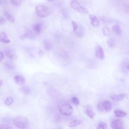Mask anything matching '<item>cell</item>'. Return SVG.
Here are the masks:
<instances>
[{
  "label": "cell",
  "mask_w": 129,
  "mask_h": 129,
  "mask_svg": "<svg viewBox=\"0 0 129 129\" xmlns=\"http://www.w3.org/2000/svg\"><path fill=\"white\" fill-rule=\"evenodd\" d=\"M35 13L39 17L45 18L49 15L50 11L45 5H38L35 8Z\"/></svg>",
  "instance_id": "cell-1"
},
{
  "label": "cell",
  "mask_w": 129,
  "mask_h": 129,
  "mask_svg": "<svg viewBox=\"0 0 129 129\" xmlns=\"http://www.w3.org/2000/svg\"><path fill=\"white\" fill-rule=\"evenodd\" d=\"M58 109L60 113L64 116L70 115L73 112V106L68 103H63L60 104Z\"/></svg>",
  "instance_id": "cell-2"
},
{
  "label": "cell",
  "mask_w": 129,
  "mask_h": 129,
  "mask_svg": "<svg viewBox=\"0 0 129 129\" xmlns=\"http://www.w3.org/2000/svg\"><path fill=\"white\" fill-rule=\"evenodd\" d=\"M13 123L19 128H25L28 125V121L25 117H18L14 119Z\"/></svg>",
  "instance_id": "cell-3"
},
{
  "label": "cell",
  "mask_w": 129,
  "mask_h": 129,
  "mask_svg": "<svg viewBox=\"0 0 129 129\" xmlns=\"http://www.w3.org/2000/svg\"><path fill=\"white\" fill-rule=\"evenodd\" d=\"M71 7L75 10L82 14L88 13L87 10L83 7L77 1L72 0L71 2Z\"/></svg>",
  "instance_id": "cell-4"
},
{
  "label": "cell",
  "mask_w": 129,
  "mask_h": 129,
  "mask_svg": "<svg viewBox=\"0 0 129 129\" xmlns=\"http://www.w3.org/2000/svg\"><path fill=\"white\" fill-rule=\"evenodd\" d=\"M95 56L97 58L100 59H103L105 58V54L102 47L98 45L95 48Z\"/></svg>",
  "instance_id": "cell-5"
},
{
  "label": "cell",
  "mask_w": 129,
  "mask_h": 129,
  "mask_svg": "<svg viewBox=\"0 0 129 129\" xmlns=\"http://www.w3.org/2000/svg\"><path fill=\"white\" fill-rule=\"evenodd\" d=\"M111 126L113 129H122L123 127V122L122 120L119 119L113 120L111 122Z\"/></svg>",
  "instance_id": "cell-6"
},
{
  "label": "cell",
  "mask_w": 129,
  "mask_h": 129,
  "mask_svg": "<svg viewBox=\"0 0 129 129\" xmlns=\"http://www.w3.org/2000/svg\"><path fill=\"white\" fill-rule=\"evenodd\" d=\"M5 53L6 56L11 59H15L16 58V55L14 50L11 48H6L5 49Z\"/></svg>",
  "instance_id": "cell-7"
},
{
  "label": "cell",
  "mask_w": 129,
  "mask_h": 129,
  "mask_svg": "<svg viewBox=\"0 0 129 129\" xmlns=\"http://www.w3.org/2000/svg\"><path fill=\"white\" fill-rule=\"evenodd\" d=\"M89 18L90 20L91 24L95 27H97L99 25V22L96 16L93 15H89Z\"/></svg>",
  "instance_id": "cell-8"
},
{
  "label": "cell",
  "mask_w": 129,
  "mask_h": 129,
  "mask_svg": "<svg viewBox=\"0 0 129 129\" xmlns=\"http://www.w3.org/2000/svg\"><path fill=\"white\" fill-rule=\"evenodd\" d=\"M126 96V94L124 93H121L119 94H116L112 95L110 97L111 99L113 101H119L123 100L125 97Z\"/></svg>",
  "instance_id": "cell-9"
},
{
  "label": "cell",
  "mask_w": 129,
  "mask_h": 129,
  "mask_svg": "<svg viewBox=\"0 0 129 129\" xmlns=\"http://www.w3.org/2000/svg\"><path fill=\"white\" fill-rule=\"evenodd\" d=\"M14 81L16 84L19 86L23 85L25 83V79L19 75H16L14 77Z\"/></svg>",
  "instance_id": "cell-10"
},
{
  "label": "cell",
  "mask_w": 129,
  "mask_h": 129,
  "mask_svg": "<svg viewBox=\"0 0 129 129\" xmlns=\"http://www.w3.org/2000/svg\"><path fill=\"white\" fill-rule=\"evenodd\" d=\"M0 41L4 43H9L10 42V39L5 32H1L0 33Z\"/></svg>",
  "instance_id": "cell-11"
},
{
  "label": "cell",
  "mask_w": 129,
  "mask_h": 129,
  "mask_svg": "<svg viewBox=\"0 0 129 129\" xmlns=\"http://www.w3.org/2000/svg\"><path fill=\"white\" fill-rule=\"evenodd\" d=\"M32 28L35 33H36L37 34H39L41 31L42 25L40 23H34L32 25Z\"/></svg>",
  "instance_id": "cell-12"
},
{
  "label": "cell",
  "mask_w": 129,
  "mask_h": 129,
  "mask_svg": "<svg viewBox=\"0 0 129 129\" xmlns=\"http://www.w3.org/2000/svg\"><path fill=\"white\" fill-rule=\"evenodd\" d=\"M34 36H35V34L33 32H32L30 30H27L25 33L21 36V38L22 39H25L26 38H33Z\"/></svg>",
  "instance_id": "cell-13"
},
{
  "label": "cell",
  "mask_w": 129,
  "mask_h": 129,
  "mask_svg": "<svg viewBox=\"0 0 129 129\" xmlns=\"http://www.w3.org/2000/svg\"><path fill=\"white\" fill-rule=\"evenodd\" d=\"M86 112L87 115L90 118H92L94 117V116H95V113L93 112V109H92V107L90 105H88L86 107Z\"/></svg>",
  "instance_id": "cell-14"
},
{
  "label": "cell",
  "mask_w": 129,
  "mask_h": 129,
  "mask_svg": "<svg viewBox=\"0 0 129 129\" xmlns=\"http://www.w3.org/2000/svg\"><path fill=\"white\" fill-rule=\"evenodd\" d=\"M4 14L5 17L7 18V19L9 22H10L11 23H14V22H15L14 17L10 12H8V11H5Z\"/></svg>",
  "instance_id": "cell-15"
},
{
  "label": "cell",
  "mask_w": 129,
  "mask_h": 129,
  "mask_svg": "<svg viewBox=\"0 0 129 129\" xmlns=\"http://www.w3.org/2000/svg\"><path fill=\"white\" fill-rule=\"evenodd\" d=\"M114 113L116 117H124V116H126L127 114L126 112H125L124 111L121 110H118V109L115 110L114 111Z\"/></svg>",
  "instance_id": "cell-16"
},
{
  "label": "cell",
  "mask_w": 129,
  "mask_h": 129,
  "mask_svg": "<svg viewBox=\"0 0 129 129\" xmlns=\"http://www.w3.org/2000/svg\"><path fill=\"white\" fill-rule=\"evenodd\" d=\"M102 104L104 107L105 110H106V111L108 112H110V110H111V107H112L111 103L108 101H105L102 103Z\"/></svg>",
  "instance_id": "cell-17"
},
{
  "label": "cell",
  "mask_w": 129,
  "mask_h": 129,
  "mask_svg": "<svg viewBox=\"0 0 129 129\" xmlns=\"http://www.w3.org/2000/svg\"><path fill=\"white\" fill-rule=\"evenodd\" d=\"M82 123V121L81 120H72L69 123V126L71 127H73L74 126H76L77 125H79L81 124Z\"/></svg>",
  "instance_id": "cell-18"
},
{
  "label": "cell",
  "mask_w": 129,
  "mask_h": 129,
  "mask_svg": "<svg viewBox=\"0 0 129 129\" xmlns=\"http://www.w3.org/2000/svg\"><path fill=\"white\" fill-rule=\"evenodd\" d=\"M112 30H113V32H114L116 35H119V36L121 35V33H122L121 29L118 25H115L113 26Z\"/></svg>",
  "instance_id": "cell-19"
},
{
  "label": "cell",
  "mask_w": 129,
  "mask_h": 129,
  "mask_svg": "<svg viewBox=\"0 0 129 129\" xmlns=\"http://www.w3.org/2000/svg\"><path fill=\"white\" fill-rule=\"evenodd\" d=\"M43 45L45 49L47 51L50 50L52 47V45L51 43H50L49 41H48L47 40H45L43 41Z\"/></svg>",
  "instance_id": "cell-20"
},
{
  "label": "cell",
  "mask_w": 129,
  "mask_h": 129,
  "mask_svg": "<svg viewBox=\"0 0 129 129\" xmlns=\"http://www.w3.org/2000/svg\"><path fill=\"white\" fill-rule=\"evenodd\" d=\"M107 45L110 48H113L115 47V42L114 40L112 38L108 39L107 41Z\"/></svg>",
  "instance_id": "cell-21"
},
{
  "label": "cell",
  "mask_w": 129,
  "mask_h": 129,
  "mask_svg": "<svg viewBox=\"0 0 129 129\" xmlns=\"http://www.w3.org/2000/svg\"><path fill=\"white\" fill-rule=\"evenodd\" d=\"M102 32H103V34H104V35H105L106 36H108L110 35V29L107 27H104L102 29Z\"/></svg>",
  "instance_id": "cell-22"
},
{
  "label": "cell",
  "mask_w": 129,
  "mask_h": 129,
  "mask_svg": "<svg viewBox=\"0 0 129 129\" xmlns=\"http://www.w3.org/2000/svg\"><path fill=\"white\" fill-rule=\"evenodd\" d=\"M97 129H106L107 126L106 124L103 122H100L97 126Z\"/></svg>",
  "instance_id": "cell-23"
},
{
  "label": "cell",
  "mask_w": 129,
  "mask_h": 129,
  "mask_svg": "<svg viewBox=\"0 0 129 129\" xmlns=\"http://www.w3.org/2000/svg\"><path fill=\"white\" fill-rule=\"evenodd\" d=\"M21 91L26 94H28L31 92V89L29 87H23L21 89Z\"/></svg>",
  "instance_id": "cell-24"
},
{
  "label": "cell",
  "mask_w": 129,
  "mask_h": 129,
  "mask_svg": "<svg viewBox=\"0 0 129 129\" xmlns=\"http://www.w3.org/2000/svg\"><path fill=\"white\" fill-rule=\"evenodd\" d=\"M12 103H13V98L11 97H7L5 100V104L7 106L11 105Z\"/></svg>",
  "instance_id": "cell-25"
},
{
  "label": "cell",
  "mask_w": 129,
  "mask_h": 129,
  "mask_svg": "<svg viewBox=\"0 0 129 129\" xmlns=\"http://www.w3.org/2000/svg\"><path fill=\"white\" fill-rule=\"evenodd\" d=\"M11 3L16 7H19L21 6V1L20 0H10Z\"/></svg>",
  "instance_id": "cell-26"
},
{
  "label": "cell",
  "mask_w": 129,
  "mask_h": 129,
  "mask_svg": "<svg viewBox=\"0 0 129 129\" xmlns=\"http://www.w3.org/2000/svg\"><path fill=\"white\" fill-rule=\"evenodd\" d=\"M72 102L76 105H78L80 103L79 99L76 97H73L72 98Z\"/></svg>",
  "instance_id": "cell-27"
},
{
  "label": "cell",
  "mask_w": 129,
  "mask_h": 129,
  "mask_svg": "<svg viewBox=\"0 0 129 129\" xmlns=\"http://www.w3.org/2000/svg\"><path fill=\"white\" fill-rule=\"evenodd\" d=\"M97 109L99 111H103L105 110V109H104V107L103 105V104L102 103H99L97 105Z\"/></svg>",
  "instance_id": "cell-28"
},
{
  "label": "cell",
  "mask_w": 129,
  "mask_h": 129,
  "mask_svg": "<svg viewBox=\"0 0 129 129\" xmlns=\"http://www.w3.org/2000/svg\"><path fill=\"white\" fill-rule=\"evenodd\" d=\"M72 25H73V30L74 31H76L78 28V26L77 25V24L76 23V22L74 21H72Z\"/></svg>",
  "instance_id": "cell-29"
},
{
  "label": "cell",
  "mask_w": 129,
  "mask_h": 129,
  "mask_svg": "<svg viewBox=\"0 0 129 129\" xmlns=\"http://www.w3.org/2000/svg\"><path fill=\"white\" fill-rule=\"evenodd\" d=\"M5 66L7 68H8L9 69H13V68H14V65H13L12 64H11L10 62H6Z\"/></svg>",
  "instance_id": "cell-30"
},
{
  "label": "cell",
  "mask_w": 129,
  "mask_h": 129,
  "mask_svg": "<svg viewBox=\"0 0 129 129\" xmlns=\"http://www.w3.org/2000/svg\"><path fill=\"white\" fill-rule=\"evenodd\" d=\"M6 22V19L3 16H0V25H3Z\"/></svg>",
  "instance_id": "cell-31"
},
{
  "label": "cell",
  "mask_w": 129,
  "mask_h": 129,
  "mask_svg": "<svg viewBox=\"0 0 129 129\" xmlns=\"http://www.w3.org/2000/svg\"><path fill=\"white\" fill-rule=\"evenodd\" d=\"M4 58V54L2 52L0 51V61L3 60Z\"/></svg>",
  "instance_id": "cell-32"
},
{
  "label": "cell",
  "mask_w": 129,
  "mask_h": 129,
  "mask_svg": "<svg viewBox=\"0 0 129 129\" xmlns=\"http://www.w3.org/2000/svg\"><path fill=\"white\" fill-rule=\"evenodd\" d=\"M4 128V125L3 124H0V129H2Z\"/></svg>",
  "instance_id": "cell-33"
},
{
  "label": "cell",
  "mask_w": 129,
  "mask_h": 129,
  "mask_svg": "<svg viewBox=\"0 0 129 129\" xmlns=\"http://www.w3.org/2000/svg\"><path fill=\"white\" fill-rule=\"evenodd\" d=\"M3 84V81L2 80L0 79V86H1Z\"/></svg>",
  "instance_id": "cell-34"
},
{
  "label": "cell",
  "mask_w": 129,
  "mask_h": 129,
  "mask_svg": "<svg viewBox=\"0 0 129 129\" xmlns=\"http://www.w3.org/2000/svg\"><path fill=\"white\" fill-rule=\"evenodd\" d=\"M4 128H11V127H10L9 126H4Z\"/></svg>",
  "instance_id": "cell-35"
},
{
  "label": "cell",
  "mask_w": 129,
  "mask_h": 129,
  "mask_svg": "<svg viewBox=\"0 0 129 129\" xmlns=\"http://www.w3.org/2000/svg\"><path fill=\"white\" fill-rule=\"evenodd\" d=\"M126 69H127L128 70H129V64H128V65L126 66Z\"/></svg>",
  "instance_id": "cell-36"
},
{
  "label": "cell",
  "mask_w": 129,
  "mask_h": 129,
  "mask_svg": "<svg viewBox=\"0 0 129 129\" xmlns=\"http://www.w3.org/2000/svg\"><path fill=\"white\" fill-rule=\"evenodd\" d=\"M53 1H54V0H47V1H48V2H52Z\"/></svg>",
  "instance_id": "cell-37"
},
{
  "label": "cell",
  "mask_w": 129,
  "mask_h": 129,
  "mask_svg": "<svg viewBox=\"0 0 129 129\" xmlns=\"http://www.w3.org/2000/svg\"><path fill=\"white\" fill-rule=\"evenodd\" d=\"M1 3H2V1L0 0V4H1Z\"/></svg>",
  "instance_id": "cell-38"
},
{
  "label": "cell",
  "mask_w": 129,
  "mask_h": 129,
  "mask_svg": "<svg viewBox=\"0 0 129 129\" xmlns=\"http://www.w3.org/2000/svg\"><path fill=\"white\" fill-rule=\"evenodd\" d=\"M20 1H23V0H20Z\"/></svg>",
  "instance_id": "cell-39"
},
{
  "label": "cell",
  "mask_w": 129,
  "mask_h": 129,
  "mask_svg": "<svg viewBox=\"0 0 129 129\" xmlns=\"http://www.w3.org/2000/svg\"><path fill=\"white\" fill-rule=\"evenodd\" d=\"M0 95H1V94H0Z\"/></svg>",
  "instance_id": "cell-40"
}]
</instances>
